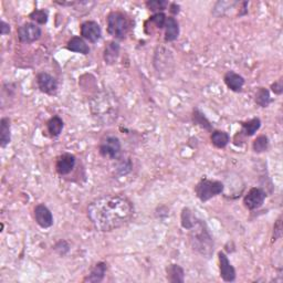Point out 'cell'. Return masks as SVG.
<instances>
[{
    "mask_svg": "<svg viewBox=\"0 0 283 283\" xmlns=\"http://www.w3.org/2000/svg\"><path fill=\"white\" fill-rule=\"evenodd\" d=\"M135 209L130 199L123 194H111L98 197L88 205V216L96 230L111 232L128 224Z\"/></svg>",
    "mask_w": 283,
    "mask_h": 283,
    "instance_id": "obj_1",
    "label": "cell"
},
{
    "mask_svg": "<svg viewBox=\"0 0 283 283\" xmlns=\"http://www.w3.org/2000/svg\"><path fill=\"white\" fill-rule=\"evenodd\" d=\"M186 230H188V239L192 251L202 258L210 259L214 254V241L205 220L199 219L196 216L190 228Z\"/></svg>",
    "mask_w": 283,
    "mask_h": 283,
    "instance_id": "obj_2",
    "label": "cell"
},
{
    "mask_svg": "<svg viewBox=\"0 0 283 283\" xmlns=\"http://www.w3.org/2000/svg\"><path fill=\"white\" fill-rule=\"evenodd\" d=\"M90 106L93 116L103 125H111L116 120L118 102L113 94L108 92L96 93V96L92 98Z\"/></svg>",
    "mask_w": 283,
    "mask_h": 283,
    "instance_id": "obj_3",
    "label": "cell"
},
{
    "mask_svg": "<svg viewBox=\"0 0 283 283\" xmlns=\"http://www.w3.org/2000/svg\"><path fill=\"white\" fill-rule=\"evenodd\" d=\"M108 32L115 39H125L130 31V22L126 14L120 12H112L106 18Z\"/></svg>",
    "mask_w": 283,
    "mask_h": 283,
    "instance_id": "obj_4",
    "label": "cell"
},
{
    "mask_svg": "<svg viewBox=\"0 0 283 283\" xmlns=\"http://www.w3.org/2000/svg\"><path fill=\"white\" fill-rule=\"evenodd\" d=\"M224 190V185L219 180H208V178H202V180L197 182L195 186V194L197 198L202 202H206L210 200L214 197L222 195Z\"/></svg>",
    "mask_w": 283,
    "mask_h": 283,
    "instance_id": "obj_5",
    "label": "cell"
},
{
    "mask_svg": "<svg viewBox=\"0 0 283 283\" xmlns=\"http://www.w3.org/2000/svg\"><path fill=\"white\" fill-rule=\"evenodd\" d=\"M154 68L160 73V76H170V72H174L175 60L172 54V51L165 46H157L154 54Z\"/></svg>",
    "mask_w": 283,
    "mask_h": 283,
    "instance_id": "obj_6",
    "label": "cell"
},
{
    "mask_svg": "<svg viewBox=\"0 0 283 283\" xmlns=\"http://www.w3.org/2000/svg\"><path fill=\"white\" fill-rule=\"evenodd\" d=\"M122 150V144L120 140L115 135H106L100 142L98 145V153L102 157L110 160L118 158Z\"/></svg>",
    "mask_w": 283,
    "mask_h": 283,
    "instance_id": "obj_7",
    "label": "cell"
},
{
    "mask_svg": "<svg viewBox=\"0 0 283 283\" xmlns=\"http://www.w3.org/2000/svg\"><path fill=\"white\" fill-rule=\"evenodd\" d=\"M18 40L22 44H34L42 36V30L34 22H26L17 30Z\"/></svg>",
    "mask_w": 283,
    "mask_h": 283,
    "instance_id": "obj_8",
    "label": "cell"
},
{
    "mask_svg": "<svg viewBox=\"0 0 283 283\" xmlns=\"http://www.w3.org/2000/svg\"><path fill=\"white\" fill-rule=\"evenodd\" d=\"M266 194L259 187H252L244 197V205L248 210H256L264 204Z\"/></svg>",
    "mask_w": 283,
    "mask_h": 283,
    "instance_id": "obj_9",
    "label": "cell"
},
{
    "mask_svg": "<svg viewBox=\"0 0 283 283\" xmlns=\"http://www.w3.org/2000/svg\"><path fill=\"white\" fill-rule=\"evenodd\" d=\"M81 36L83 39L88 40L91 44H96L102 36V29L100 24L93 20H88L84 22L80 27Z\"/></svg>",
    "mask_w": 283,
    "mask_h": 283,
    "instance_id": "obj_10",
    "label": "cell"
},
{
    "mask_svg": "<svg viewBox=\"0 0 283 283\" xmlns=\"http://www.w3.org/2000/svg\"><path fill=\"white\" fill-rule=\"evenodd\" d=\"M218 260H219V271L220 276L224 282H234L237 278L236 274V270L230 264L227 254L224 251H219L218 252Z\"/></svg>",
    "mask_w": 283,
    "mask_h": 283,
    "instance_id": "obj_11",
    "label": "cell"
},
{
    "mask_svg": "<svg viewBox=\"0 0 283 283\" xmlns=\"http://www.w3.org/2000/svg\"><path fill=\"white\" fill-rule=\"evenodd\" d=\"M34 216L36 222L42 229H48L54 224V214L44 204H39L34 207Z\"/></svg>",
    "mask_w": 283,
    "mask_h": 283,
    "instance_id": "obj_12",
    "label": "cell"
},
{
    "mask_svg": "<svg viewBox=\"0 0 283 283\" xmlns=\"http://www.w3.org/2000/svg\"><path fill=\"white\" fill-rule=\"evenodd\" d=\"M36 84H38V88L41 92L49 94V96L56 94V92L58 91L56 78L46 72H40L36 76Z\"/></svg>",
    "mask_w": 283,
    "mask_h": 283,
    "instance_id": "obj_13",
    "label": "cell"
},
{
    "mask_svg": "<svg viewBox=\"0 0 283 283\" xmlns=\"http://www.w3.org/2000/svg\"><path fill=\"white\" fill-rule=\"evenodd\" d=\"M76 158L74 155L70 153H64L56 158V170L58 174L61 176L69 175L73 170V168L76 167Z\"/></svg>",
    "mask_w": 283,
    "mask_h": 283,
    "instance_id": "obj_14",
    "label": "cell"
},
{
    "mask_svg": "<svg viewBox=\"0 0 283 283\" xmlns=\"http://www.w3.org/2000/svg\"><path fill=\"white\" fill-rule=\"evenodd\" d=\"M108 271V266L106 262H98L96 264H94L91 271L88 272V274L83 279V282H88V283H100L104 280Z\"/></svg>",
    "mask_w": 283,
    "mask_h": 283,
    "instance_id": "obj_15",
    "label": "cell"
},
{
    "mask_svg": "<svg viewBox=\"0 0 283 283\" xmlns=\"http://www.w3.org/2000/svg\"><path fill=\"white\" fill-rule=\"evenodd\" d=\"M120 52V46L116 41H110L106 44V48H104L103 59L106 64L113 66L118 62V56Z\"/></svg>",
    "mask_w": 283,
    "mask_h": 283,
    "instance_id": "obj_16",
    "label": "cell"
},
{
    "mask_svg": "<svg viewBox=\"0 0 283 283\" xmlns=\"http://www.w3.org/2000/svg\"><path fill=\"white\" fill-rule=\"evenodd\" d=\"M224 81L226 83L229 90L234 92H241L246 83L244 78L238 74L234 71H228L224 76Z\"/></svg>",
    "mask_w": 283,
    "mask_h": 283,
    "instance_id": "obj_17",
    "label": "cell"
},
{
    "mask_svg": "<svg viewBox=\"0 0 283 283\" xmlns=\"http://www.w3.org/2000/svg\"><path fill=\"white\" fill-rule=\"evenodd\" d=\"M66 49L71 52H76V54L84 56L90 54V46H88L86 40L82 36H73V38H71L68 41Z\"/></svg>",
    "mask_w": 283,
    "mask_h": 283,
    "instance_id": "obj_18",
    "label": "cell"
},
{
    "mask_svg": "<svg viewBox=\"0 0 283 283\" xmlns=\"http://www.w3.org/2000/svg\"><path fill=\"white\" fill-rule=\"evenodd\" d=\"M165 41L172 42L180 36V24L174 17H168L165 24Z\"/></svg>",
    "mask_w": 283,
    "mask_h": 283,
    "instance_id": "obj_19",
    "label": "cell"
},
{
    "mask_svg": "<svg viewBox=\"0 0 283 283\" xmlns=\"http://www.w3.org/2000/svg\"><path fill=\"white\" fill-rule=\"evenodd\" d=\"M167 280L172 283H184L185 282V270L180 264H172L166 268Z\"/></svg>",
    "mask_w": 283,
    "mask_h": 283,
    "instance_id": "obj_20",
    "label": "cell"
},
{
    "mask_svg": "<svg viewBox=\"0 0 283 283\" xmlns=\"http://www.w3.org/2000/svg\"><path fill=\"white\" fill-rule=\"evenodd\" d=\"M12 125L8 118H2L0 120V146L6 148L12 140Z\"/></svg>",
    "mask_w": 283,
    "mask_h": 283,
    "instance_id": "obj_21",
    "label": "cell"
},
{
    "mask_svg": "<svg viewBox=\"0 0 283 283\" xmlns=\"http://www.w3.org/2000/svg\"><path fill=\"white\" fill-rule=\"evenodd\" d=\"M241 128L242 130H240L241 134H242L244 138H251L254 136L261 128V120L259 118H251L247 122L241 123Z\"/></svg>",
    "mask_w": 283,
    "mask_h": 283,
    "instance_id": "obj_22",
    "label": "cell"
},
{
    "mask_svg": "<svg viewBox=\"0 0 283 283\" xmlns=\"http://www.w3.org/2000/svg\"><path fill=\"white\" fill-rule=\"evenodd\" d=\"M210 140L214 148H224L229 144L230 136L224 130H212L210 135Z\"/></svg>",
    "mask_w": 283,
    "mask_h": 283,
    "instance_id": "obj_23",
    "label": "cell"
},
{
    "mask_svg": "<svg viewBox=\"0 0 283 283\" xmlns=\"http://www.w3.org/2000/svg\"><path fill=\"white\" fill-rule=\"evenodd\" d=\"M64 122L60 116H52L48 122H46V128H48V133L52 138H58L64 130Z\"/></svg>",
    "mask_w": 283,
    "mask_h": 283,
    "instance_id": "obj_24",
    "label": "cell"
},
{
    "mask_svg": "<svg viewBox=\"0 0 283 283\" xmlns=\"http://www.w3.org/2000/svg\"><path fill=\"white\" fill-rule=\"evenodd\" d=\"M254 102L261 108H268L272 103L270 91L266 88H258L254 94Z\"/></svg>",
    "mask_w": 283,
    "mask_h": 283,
    "instance_id": "obj_25",
    "label": "cell"
},
{
    "mask_svg": "<svg viewBox=\"0 0 283 283\" xmlns=\"http://www.w3.org/2000/svg\"><path fill=\"white\" fill-rule=\"evenodd\" d=\"M192 122L198 126H200L204 130H212V125L209 122L208 118L205 116V114L199 111L198 108H195L192 112Z\"/></svg>",
    "mask_w": 283,
    "mask_h": 283,
    "instance_id": "obj_26",
    "label": "cell"
},
{
    "mask_svg": "<svg viewBox=\"0 0 283 283\" xmlns=\"http://www.w3.org/2000/svg\"><path fill=\"white\" fill-rule=\"evenodd\" d=\"M269 145H270V142H269L268 136L260 135L254 140L252 150H254V153L261 154V153H264V152L269 150Z\"/></svg>",
    "mask_w": 283,
    "mask_h": 283,
    "instance_id": "obj_27",
    "label": "cell"
},
{
    "mask_svg": "<svg viewBox=\"0 0 283 283\" xmlns=\"http://www.w3.org/2000/svg\"><path fill=\"white\" fill-rule=\"evenodd\" d=\"M29 18L36 24H46L48 22L49 14L48 12L44 9H34V12L29 14Z\"/></svg>",
    "mask_w": 283,
    "mask_h": 283,
    "instance_id": "obj_28",
    "label": "cell"
},
{
    "mask_svg": "<svg viewBox=\"0 0 283 283\" xmlns=\"http://www.w3.org/2000/svg\"><path fill=\"white\" fill-rule=\"evenodd\" d=\"M168 4V2H165V0H150V2H146V7H148V9H150L152 12L158 14L166 10Z\"/></svg>",
    "mask_w": 283,
    "mask_h": 283,
    "instance_id": "obj_29",
    "label": "cell"
},
{
    "mask_svg": "<svg viewBox=\"0 0 283 283\" xmlns=\"http://www.w3.org/2000/svg\"><path fill=\"white\" fill-rule=\"evenodd\" d=\"M166 19L167 17L164 12H158V14H154L153 16H152L148 22L153 24L157 29L160 30L165 27Z\"/></svg>",
    "mask_w": 283,
    "mask_h": 283,
    "instance_id": "obj_30",
    "label": "cell"
},
{
    "mask_svg": "<svg viewBox=\"0 0 283 283\" xmlns=\"http://www.w3.org/2000/svg\"><path fill=\"white\" fill-rule=\"evenodd\" d=\"M70 249H71V247H70V244H69V242H68L66 240H59L54 246V250L60 256H66L70 252Z\"/></svg>",
    "mask_w": 283,
    "mask_h": 283,
    "instance_id": "obj_31",
    "label": "cell"
},
{
    "mask_svg": "<svg viewBox=\"0 0 283 283\" xmlns=\"http://www.w3.org/2000/svg\"><path fill=\"white\" fill-rule=\"evenodd\" d=\"M282 237V219L281 217L278 218V220L274 226V234H272V241L276 242Z\"/></svg>",
    "mask_w": 283,
    "mask_h": 283,
    "instance_id": "obj_32",
    "label": "cell"
},
{
    "mask_svg": "<svg viewBox=\"0 0 283 283\" xmlns=\"http://www.w3.org/2000/svg\"><path fill=\"white\" fill-rule=\"evenodd\" d=\"M132 170V163L130 160L128 162H122L118 167V172L120 175H126Z\"/></svg>",
    "mask_w": 283,
    "mask_h": 283,
    "instance_id": "obj_33",
    "label": "cell"
},
{
    "mask_svg": "<svg viewBox=\"0 0 283 283\" xmlns=\"http://www.w3.org/2000/svg\"><path fill=\"white\" fill-rule=\"evenodd\" d=\"M271 91L274 92L276 96H281L283 93V78H280L279 80H276L274 83L271 84Z\"/></svg>",
    "mask_w": 283,
    "mask_h": 283,
    "instance_id": "obj_34",
    "label": "cell"
},
{
    "mask_svg": "<svg viewBox=\"0 0 283 283\" xmlns=\"http://www.w3.org/2000/svg\"><path fill=\"white\" fill-rule=\"evenodd\" d=\"M10 32V26L9 24H7L6 22H4L2 20V22H0V34L2 36H6Z\"/></svg>",
    "mask_w": 283,
    "mask_h": 283,
    "instance_id": "obj_35",
    "label": "cell"
},
{
    "mask_svg": "<svg viewBox=\"0 0 283 283\" xmlns=\"http://www.w3.org/2000/svg\"><path fill=\"white\" fill-rule=\"evenodd\" d=\"M170 12L172 14H178L180 12V4H170Z\"/></svg>",
    "mask_w": 283,
    "mask_h": 283,
    "instance_id": "obj_36",
    "label": "cell"
}]
</instances>
